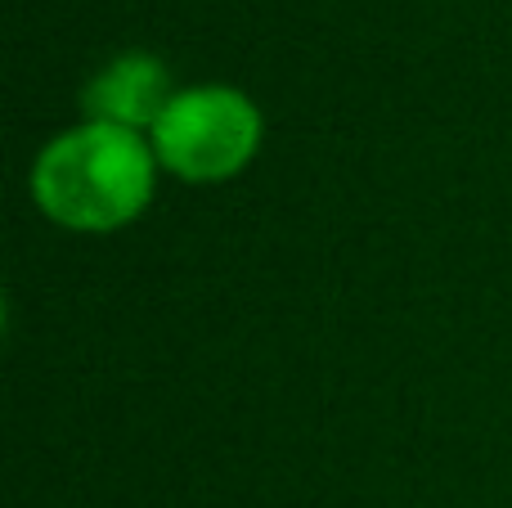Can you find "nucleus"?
<instances>
[{
    "instance_id": "1",
    "label": "nucleus",
    "mask_w": 512,
    "mask_h": 508,
    "mask_svg": "<svg viewBox=\"0 0 512 508\" xmlns=\"http://www.w3.org/2000/svg\"><path fill=\"white\" fill-rule=\"evenodd\" d=\"M158 189V153L140 131L81 122L54 135L32 167V198L54 225L108 234L140 221Z\"/></svg>"
},
{
    "instance_id": "2",
    "label": "nucleus",
    "mask_w": 512,
    "mask_h": 508,
    "mask_svg": "<svg viewBox=\"0 0 512 508\" xmlns=\"http://www.w3.org/2000/svg\"><path fill=\"white\" fill-rule=\"evenodd\" d=\"M261 108L234 86H189L176 90L167 113L153 122L149 144L158 167L189 185H221L239 176L261 149Z\"/></svg>"
},
{
    "instance_id": "3",
    "label": "nucleus",
    "mask_w": 512,
    "mask_h": 508,
    "mask_svg": "<svg viewBox=\"0 0 512 508\" xmlns=\"http://www.w3.org/2000/svg\"><path fill=\"white\" fill-rule=\"evenodd\" d=\"M176 99V86H171V72L158 54H117L108 68H99L90 77L86 95V122H108V126H126V131H153L167 104Z\"/></svg>"
}]
</instances>
